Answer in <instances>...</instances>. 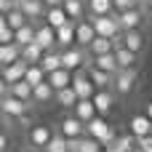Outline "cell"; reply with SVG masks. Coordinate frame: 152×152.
Wrapping results in <instances>:
<instances>
[{"mask_svg":"<svg viewBox=\"0 0 152 152\" xmlns=\"http://www.w3.org/2000/svg\"><path fill=\"white\" fill-rule=\"evenodd\" d=\"M94 27H96V35H104V37H118L123 29H120V21H118V11L107 13V16H91Z\"/></svg>","mask_w":152,"mask_h":152,"instance_id":"obj_1","label":"cell"},{"mask_svg":"<svg viewBox=\"0 0 152 152\" xmlns=\"http://www.w3.org/2000/svg\"><path fill=\"white\" fill-rule=\"evenodd\" d=\"M72 88L77 91V96L80 99H94L96 96V86H94V80H91V75H86L83 69H77L75 72V77H72Z\"/></svg>","mask_w":152,"mask_h":152,"instance_id":"obj_2","label":"cell"},{"mask_svg":"<svg viewBox=\"0 0 152 152\" xmlns=\"http://www.w3.org/2000/svg\"><path fill=\"white\" fill-rule=\"evenodd\" d=\"M27 104H29V102H24V99L3 96L0 110H3V115H5V118H21V115H27Z\"/></svg>","mask_w":152,"mask_h":152,"instance_id":"obj_3","label":"cell"},{"mask_svg":"<svg viewBox=\"0 0 152 152\" xmlns=\"http://www.w3.org/2000/svg\"><path fill=\"white\" fill-rule=\"evenodd\" d=\"M136 77H139V72L134 69V67H126V69H120L118 75H115V88H118V94H131V88H134V83H136Z\"/></svg>","mask_w":152,"mask_h":152,"instance_id":"obj_4","label":"cell"},{"mask_svg":"<svg viewBox=\"0 0 152 152\" xmlns=\"http://www.w3.org/2000/svg\"><path fill=\"white\" fill-rule=\"evenodd\" d=\"M35 43L37 45H43L45 51H51V48H56L59 45V40H56V29L45 21V24H37V35H35Z\"/></svg>","mask_w":152,"mask_h":152,"instance_id":"obj_5","label":"cell"},{"mask_svg":"<svg viewBox=\"0 0 152 152\" xmlns=\"http://www.w3.org/2000/svg\"><path fill=\"white\" fill-rule=\"evenodd\" d=\"M118 21H120V29H139L142 24V8H128V11H118Z\"/></svg>","mask_w":152,"mask_h":152,"instance_id":"obj_6","label":"cell"},{"mask_svg":"<svg viewBox=\"0 0 152 152\" xmlns=\"http://www.w3.org/2000/svg\"><path fill=\"white\" fill-rule=\"evenodd\" d=\"M27 67H29V64H27L24 59L13 61V64H8V67H3V80H5V83H19V80H24Z\"/></svg>","mask_w":152,"mask_h":152,"instance_id":"obj_7","label":"cell"},{"mask_svg":"<svg viewBox=\"0 0 152 152\" xmlns=\"http://www.w3.org/2000/svg\"><path fill=\"white\" fill-rule=\"evenodd\" d=\"M61 134H64L67 139H72V136H83V134H86V123H83L77 115H69V118L61 120Z\"/></svg>","mask_w":152,"mask_h":152,"instance_id":"obj_8","label":"cell"},{"mask_svg":"<svg viewBox=\"0 0 152 152\" xmlns=\"http://www.w3.org/2000/svg\"><path fill=\"white\" fill-rule=\"evenodd\" d=\"M19 59H21V45H19L16 40L0 45V64H3V67H8V64H13V61H19Z\"/></svg>","mask_w":152,"mask_h":152,"instance_id":"obj_9","label":"cell"},{"mask_svg":"<svg viewBox=\"0 0 152 152\" xmlns=\"http://www.w3.org/2000/svg\"><path fill=\"white\" fill-rule=\"evenodd\" d=\"M51 128L48 126H35L32 131H29V144L35 147V150H45V144L51 142Z\"/></svg>","mask_w":152,"mask_h":152,"instance_id":"obj_10","label":"cell"},{"mask_svg":"<svg viewBox=\"0 0 152 152\" xmlns=\"http://www.w3.org/2000/svg\"><path fill=\"white\" fill-rule=\"evenodd\" d=\"M19 3V8L35 21V19H40V16H45V11H48V5L43 3V0H16Z\"/></svg>","mask_w":152,"mask_h":152,"instance_id":"obj_11","label":"cell"},{"mask_svg":"<svg viewBox=\"0 0 152 152\" xmlns=\"http://www.w3.org/2000/svg\"><path fill=\"white\" fill-rule=\"evenodd\" d=\"M131 134L139 139V136H147L152 134V118L144 112V115H134L131 118Z\"/></svg>","mask_w":152,"mask_h":152,"instance_id":"obj_12","label":"cell"},{"mask_svg":"<svg viewBox=\"0 0 152 152\" xmlns=\"http://www.w3.org/2000/svg\"><path fill=\"white\" fill-rule=\"evenodd\" d=\"M45 21H48L53 29H59V27H64V24L69 21V13L64 11V5H51V8L45 11Z\"/></svg>","mask_w":152,"mask_h":152,"instance_id":"obj_13","label":"cell"},{"mask_svg":"<svg viewBox=\"0 0 152 152\" xmlns=\"http://www.w3.org/2000/svg\"><path fill=\"white\" fill-rule=\"evenodd\" d=\"M94 37H96V27H94V21H91V19H88V21H77V45L88 48V45L94 43Z\"/></svg>","mask_w":152,"mask_h":152,"instance_id":"obj_14","label":"cell"},{"mask_svg":"<svg viewBox=\"0 0 152 152\" xmlns=\"http://www.w3.org/2000/svg\"><path fill=\"white\" fill-rule=\"evenodd\" d=\"M72 77H75V72H72V69H67V67H61V69H56V72H51V75H48V83H51L56 91H61V88L72 86Z\"/></svg>","mask_w":152,"mask_h":152,"instance_id":"obj_15","label":"cell"},{"mask_svg":"<svg viewBox=\"0 0 152 152\" xmlns=\"http://www.w3.org/2000/svg\"><path fill=\"white\" fill-rule=\"evenodd\" d=\"M40 67L51 75V72H56V69H61L64 67V61H61V51H56V48H51V51H45L43 53V61H40Z\"/></svg>","mask_w":152,"mask_h":152,"instance_id":"obj_16","label":"cell"},{"mask_svg":"<svg viewBox=\"0 0 152 152\" xmlns=\"http://www.w3.org/2000/svg\"><path fill=\"white\" fill-rule=\"evenodd\" d=\"M94 67H99V69H107V72H112V75H118V72H120V64H118V56H115V51H110V53H102V56H94Z\"/></svg>","mask_w":152,"mask_h":152,"instance_id":"obj_17","label":"cell"},{"mask_svg":"<svg viewBox=\"0 0 152 152\" xmlns=\"http://www.w3.org/2000/svg\"><path fill=\"white\" fill-rule=\"evenodd\" d=\"M88 75H91V80H94V86H96V88H110V86H115V75H112V72H107V69L88 67Z\"/></svg>","mask_w":152,"mask_h":152,"instance_id":"obj_18","label":"cell"},{"mask_svg":"<svg viewBox=\"0 0 152 152\" xmlns=\"http://www.w3.org/2000/svg\"><path fill=\"white\" fill-rule=\"evenodd\" d=\"M75 115H77L83 123H88V120H94V118L99 115V110H96L94 99H80V102L75 104Z\"/></svg>","mask_w":152,"mask_h":152,"instance_id":"obj_19","label":"cell"},{"mask_svg":"<svg viewBox=\"0 0 152 152\" xmlns=\"http://www.w3.org/2000/svg\"><path fill=\"white\" fill-rule=\"evenodd\" d=\"M88 51H91V56L110 53V51H115V40H112V37H104V35H96V37H94V43L88 45Z\"/></svg>","mask_w":152,"mask_h":152,"instance_id":"obj_20","label":"cell"},{"mask_svg":"<svg viewBox=\"0 0 152 152\" xmlns=\"http://www.w3.org/2000/svg\"><path fill=\"white\" fill-rule=\"evenodd\" d=\"M123 45L131 48L134 53H139V51L144 48V35H142L139 29H126V32H123Z\"/></svg>","mask_w":152,"mask_h":152,"instance_id":"obj_21","label":"cell"},{"mask_svg":"<svg viewBox=\"0 0 152 152\" xmlns=\"http://www.w3.org/2000/svg\"><path fill=\"white\" fill-rule=\"evenodd\" d=\"M56 102H59L64 110H75V104L80 102V96H77V91H75L72 86H67V88L56 91Z\"/></svg>","mask_w":152,"mask_h":152,"instance_id":"obj_22","label":"cell"},{"mask_svg":"<svg viewBox=\"0 0 152 152\" xmlns=\"http://www.w3.org/2000/svg\"><path fill=\"white\" fill-rule=\"evenodd\" d=\"M43 53H45V48L37 45V43H29V45L21 48V59H24L27 64H40V61H43Z\"/></svg>","mask_w":152,"mask_h":152,"instance_id":"obj_23","label":"cell"},{"mask_svg":"<svg viewBox=\"0 0 152 152\" xmlns=\"http://www.w3.org/2000/svg\"><path fill=\"white\" fill-rule=\"evenodd\" d=\"M56 96V88L48 83V80H43L40 86H35V94H32V102H37V104H45V102H51Z\"/></svg>","mask_w":152,"mask_h":152,"instance_id":"obj_24","label":"cell"},{"mask_svg":"<svg viewBox=\"0 0 152 152\" xmlns=\"http://www.w3.org/2000/svg\"><path fill=\"white\" fill-rule=\"evenodd\" d=\"M24 80H27V83L35 88V86H40L43 80H48V72H45L40 64H29V67H27V75H24Z\"/></svg>","mask_w":152,"mask_h":152,"instance_id":"obj_25","label":"cell"},{"mask_svg":"<svg viewBox=\"0 0 152 152\" xmlns=\"http://www.w3.org/2000/svg\"><path fill=\"white\" fill-rule=\"evenodd\" d=\"M94 104H96L99 115H107V112L112 110V94H110L107 88H99V91H96V96H94Z\"/></svg>","mask_w":152,"mask_h":152,"instance_id":"obj_26","label":"cell"},{"mask_svg":"<svg viewBox=\"0 0 152 152\" xmlns=\"http://www.w3.org/2000/svg\"><path fill=\"white\" fill-rule=\"evenodd\" d=\"M35 35H37V27L29 21V24H24L21 29H16V43L24 48V45H29V43H35Z\"/></svg>","mask_w":152,"mask_h":152,"instance_id":"obj_27","label":"cell"},{"mask_svg":"<svg viewBox=\"0 0 152 152\" xmlns=\"http://www.w3.org/2000/svg\"><path fill=\"white\" fill-rule=\"evenodd\" d=\"M32 94H35V88H32L27 80L11 83V96H16V99H24V102H32Z\"/></svg>","mask_w":152,"mask_h":152,"instance_id":"obj_28","label":"cell"},{"mask_svg":"<svg viewBox=\"0 0 152 152\" xmlns=\"http://www.w3.org/2000/svg\"><path fill=\"white\" fill-rule=\"evenodd\" d=\"M88 11H91V16H107L115 11V3L112 0H88Z\"/></svg>","mask_w":152,"mask_h":152,"instance_id":"obj_29","label":"cell"},{"mask_svg":"<svg viewBox=\"0 0 152 152\" xmlns=\"http://www.w3.org/2000/svg\"><path fill=\"white\" fill-rule=\"evenodd\" d=\"M5 21H8V24H11L13 29H21V27H24V24H29L32 19H29V16H27V13L21 11V8H13L11 13H5Z\"/></svg>","mask_w":152,"mask_h":152,"instance_id":"obj_30","label":"cell"},{"mask_svg":"<svg viewBox=\"0 0 152 152\" xmlns=\"http://www.w3.org/2000/svg\"><path fill=\"white\" fill-rule=\"evenodd\" d=\"M115 56H118V64H120V69H126V67H134V61H136V53H134L131 48H126V45L115 48Z\"/></svg>","mask_w":152,"mask_h":152,"instance_id":"obj_31","label":"cell"},{"mask_svg":"<svg viewBox=\"0 0 152 152\" xmlns=\"http://www.w3.org/2000/svg\"><path fill=\"white\" fill-rule=\"evenodd\" d=\"M64 11L69 13V19L80 21L83 13H86V3H83V0H64Z\"/></svg>","mask_w":152,"mask_h":152,"instance_id":"obj_32","label":"cell"},{"mask_svg":"<svg viewBox=\"0 0 152 152\" xmlns=\"http://www.w3.org/2000/svg\"><path fill=\"white\" fill-rule=\"evenodd\" d=\"M45 152H69L67 150V136L64 134H53L51 142L45 144Z\"/></svg>","mask_w":152,"mask_h":152,"instance_id":"obj_33","label":"cell"},{"mask_svg":"<svg viewBox=\"0 0 152 152\" xmlns=\"http://www.w3.org/2000/svg\"><path fill=\"white\" fill-rule=\"evenodd\" d=\"M136 142H139V139H136L134 134H131V136H118V142H115L112 147H115V152H131V150H136Z\"/></svg>","mask_w":152,"mask_h":152,"instance_id":"obj_34","label":"cell"},{"mask_svg":"<svg viewBox=\"0 0 152 152\" xmlns=\"http://www.w3.org/2000/svg\"><path fill=\"white\" fill-rule=\"evenodd\" d=\"M13 40H16V29L5 21V16H3V19H0V45H3V43H13Z\"/></svg>","mask_w":152,"mask_h":152,"instance_id":"obj_35","label":"cell"},{"mask_svg":"<svg viewBox=\"0 0 152 152\" xmlns=\"http://www.w3.org/2000/svg\"><path fill=\"white\" fill-rule=\"evenodd\" d=\"M80 152H104V144L99 142V139H94V136H83V144H80Z\"/></svg>","mask_w":152,"mask_h":152,"instance_id":"obj_36","label":"cell"},{"mask_svg":"<svg viewBox=\"0 0 152 152\" xmlns=\"http://www.w3.org/2000/svg\"><path fill=\"white\" fill-rule=\"evenodd\" d=\"M136 147H139L142 152H152V134H147V136H139Z\"/></svg>","mask_w":152,"mask_h":152,"instance_id":"obj_37","label":"cell"},{"mask_svg":"<svg viewBox=\"0 0 152 152\" xmlns=\"http://www.w3.org/2000/svg\"><path fill=\"white\" fill-rule=\"evenodd\" d=\"M13 8H19V3L16 0H0V13L5 16V13H11Z\"/></svg>","mask_w":152,"mask_h":152,"instance_id":"obj_38","label":"cell"},{"mask_svg":"<svg viewBox=\"0 0 152 152\" xmlns=\"http://www.w3.org/2000/svg\"><path fill=\"white\" fill-rule=\"evenodd\" d=\"M0 150H3V152L8 150V136H5V134H3V136H0Z\"/></svg>","mask_w":152,"mask_h":152,"instance_id":"obj_39","label":"cell"},{"mask_svg":"<svg viewBox=\"0 0 152 152\" xmlns=\"http://www.w3.org/2000/svg\"><path fill=\"white\" fill-rule=\"evenodd\" d=\"M43 3H45L48 8H51V5H64V0H43Z\"/></svg>","mask_w":152,"mask_h":152,"instance_id":"obj_40","label":"cell"},{"mask_svg":"<svg viewBox=\"0 0 152 152\" xmlns=\"http://www.w3.org/2000/svg\"><path fill=\"white\" fill-rule=\"evenodd\" d=\"M147 115H150V118H152V102H150V104H147Z\"/></svg>","mask_w":152,"mask_h":152,"instance_id":"obj_41","label":"cell"},{"mask_svg":"<svg viewBox=\"0 0 152 152\" xmlns=\"http://www.w3.org/2000/svg\"><path fill=\"white\" fill-rule=\"evenodd\" d=\"M144 5H147V8H150V11H152V0H144Z\"/></svg>","mask_w":152,"mask_h":152,"instance_id":"obj_42","label":"cell"},{"mask_svg":"<svg viewBox=\"0 0 152 152\" xmlns=\"http://www.w3.org/2000/svg\"><path fill=\"white\" fill-rule=\"evenodd\" d=\"M131 152H142V150H139V147H136V150H131Z\"/></svg>","mask_w":152,"mask_h":152,"instance_id":"obj_43","label":"cell"},{"mask_svg":"<svg viewBox=\"0 0 152 152\" xmlns=\"http://www.w3.org/2000/svg\"><path fill=\"white\" fill-rule=\"evenodd\" d=\"M43 152H45V150H43Z\"/></svg>","mask_w":152,"mask_h":152,"instance_id":"obj_44","label":"cell"},{"mask_svg":"<svg viewBox=\"0 0 152 152\" xmlns=\"http://www.w3.org/2000/svg\"><path fill=\"white\" fill-rule=\"evenodd\" d=\"M5 152H8V150H5Z\"/></svg>","mask_w":152,"mask_h":152,"instance_id":"obj_45","label":"cell"}]
</instances>
